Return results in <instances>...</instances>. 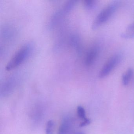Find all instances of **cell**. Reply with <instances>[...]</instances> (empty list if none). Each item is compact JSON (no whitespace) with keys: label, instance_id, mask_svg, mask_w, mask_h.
<instances>
[{"label":"cell","instance_id":"cell-7","mask_svg":"<svg viewBox=\"0 0 134 134\" xmlns=\"http://www.w3.org/2000/svg\"><path fill=\"white\" fill-rule=\"evenodd\" d=\"M98 51L96 47H94L90 48L86 54L85 59V65L89 66L95 62L98 55Z\"/></svg>","mask_w":134,"mask_h":134},{"label":"cell","instance_id":"cell-2","mask_svg":"<svg viewBox=\"0 0 134 134\" xmlns=\"http://www.w3.org/2000/svg\"><path fill=\"white\" fill-rule=\"evenodd\" d=\"M32 49L31 43H27L22 46L15 52L6 65V70H10L18 66L29 57Z\"/></svg>","mask_w":134,"mask_h":134},{"label":"cell","instance_id":"cell-9","mask_svg":"<svg viewBox=\"0 0 134 134\" xmlns=\"http://www.w3.org/2000/svg\"><path fill=\"white\" fill-rule=\"evenodd\" d=\"M15 32L14 29L12 26H5L1 32V36L6 41L11 40L14 37Z\"/></svg>","mask_w":134,"mask_h":134},{"label":"cell","instance_id":"cell-16","mask_svg":"<svg viewBox=\"0 0 134 134\" xmlns=\"http://www.w3.org/2000/svg\"><path fill=\"white\" fill-rule=\"evenodd\" d=\"M76 134H84L83 133V132H78V133H77Z\"/></svg>","mask_w":134,"mask_h":134},{"label":"cell","instance_id":"cell-11","mask_svg":"<svg viewBox=\"0 0 134 134\" xmlns=\"http://www.w3.org/2000/svg\"><path fill=\"white\" fill-rule=\"evenodd\" d=\"M133 74V70L132 68L128 69L123 74L122 77V83L123 85L126 86L130 82Z\"/></svg>","mask_w":134,"mask_h":134},{"label":"cell","instance_id":"cell-6","mask_svg":"<svg viewBox=\"0 0 134 134\" xmlns=\"http://www.w3.org/2000/svg\"><path fill=\"white\" fill-rule=\"evenodd\" d=\"M74 120L72 118L66 116L63 118L59 129L58 134H70L73 128Z\"/></svg>","mask_w":134,"mask_h":134},{"label":"cell","instance_id":"cell-14","mask_svg":"<svg viewBox=\"0 0 134 134\" xmlns=\"http://www.w3.org/2000/svg\"><path fill=\"white\" fill-rule=\"evenodd\" d=\"M77 114L79 118L85 120L87 119L86 117V113L85 110L83 107H82L81 106H79L77 107Z\"/></svg>","mask_w":134,"mask_h":134},{"label":"cell","instance_id":"cell-4","mask_svg":"<svg viewBox=\"0 0 134 134\" xmlns=\"http://www.w3.org/2000/svg\"><path fill=\"white\" fill-rule=\"evenodd\" d=\"M121 58L119 54H116L110 57L99 71V77L103 78L109 75L120 62Z\"/></svg>","mask_w":134,"mask_h":134},{"label":"cell","instance_id":"cell-3","mask_svg":"<svg viewBox=\"0 0 134 134\" xmlns=\"http://www.w3.org/2000/svg\"><path fill=\"white\" fill-rule=\"evenodd\" d=\"M77 1L76 0H70L66 2L60 9L56 11L51 18L50 26L53 28L58 25L66 14L69 13L74 7Z\"/></svg>","mask_w":134,"mask_h":134},{"label":"cell","instance_id":"cell-12","mask_svg":"<svg viewBox=\"0 0 134 134\" xmlns=\"http://www.w3.org/2000/svg\"><path fill=\"white\" fill-rule=\"evenodd\" d=\"M96 1L94 0H85L83 1L84 6L88 10L92 9L96 5Z\"/></svg>","mask_w":134,"mask_h":134},{"label":"cell","instance_id":"cell-5","mask_svg":"<svg viewBox=\"0 0 134 134\" xmlns=\"http://www.w3.org/2000/svg\"><path fill=\"white\" fill-rule=\"evenodd\" d=\"M19 80V77L17 74H12L6 79L1 85V94L6 96L10 94L17 86Z\"/></svg>","mask_w":134,"mask_h":134},{"label":"cell","instance_id":"cell-1","mask_svg":"<svg viewBox=\"0 0 134 134\" xmlns=\"http://www.w3.org/2000/svg\"><path fill=\"white\" fill-rule=\"evenodd\" d=\"M120 6V3L114 1L103 8L93 21L92 29L96 30L107 22L116 11Z\"/></svg>","mask_w":134,"mask_h":134},{"label":"cell","instance_id":"cell-13","mask_svg":"<svg viewBox=\"0 0 134 134\" xmlns=\"http://www.w3.org/2000/svg\"><path fill=\"white\" fill-rule=\"evenodd\" d=\"M54 126V124L53 120H50L48 121L46 125V134H53Z\"/></svg>","mask_w":134,"mask_h":134},{"label":"cell","instance_id":"cell-15","mask_svg":"<svg viewBox=\"0 0 134 134\" xmlns=\"http://www.w3.org/2000/svg\"><path fill=\"white\" fill-rule=\"evenodd\" d=\"M91 123V120L90 119L87 118L85 120H84V121L82 122L81 124H80V127H85V126H87V125L90 124Z\"/></svg>","mask_w":134,"mask_h":134},{"label":"cell","instance_id":"cell-8","mask_svg":"<svg viewBox=\"0 0 134 134\" xmlns=\"http://www.w3.org/2000/svg\"><path fill=\"white\" fill-rule=\"evenodd\" d=\"M70 43L72 47L77 52L80 54L82 51V46L81 39L80 36L77 34H72L70 38Z\"/></svg>","mask_w":134,"mask_h":134},{"label":"cell","instance_id":"cell-10","mask_svg":"<svg viewBox=\"0 0 134 134\" xmlns=\"http://www.w3.org/2000/svg\"><path fill=\"white\" fill-rule=\"evenodd\" d=\"M120 36L123 39L126 40L134 38V23L130 24L125 31L120 34Z\"/></svg>","mask_w":134,"mask_h":134}]
</instances>
